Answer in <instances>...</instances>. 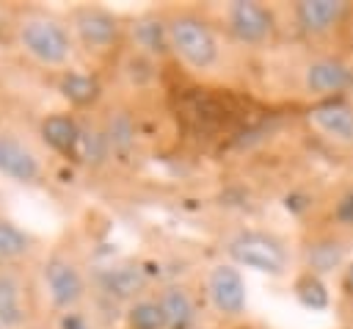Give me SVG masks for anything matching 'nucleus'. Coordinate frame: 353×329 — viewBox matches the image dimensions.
I'll return each mask as SVG.
<instances>
[{
	"label": "nucleus",
	"mask_w": 353,
	"mask_h": 329,
	"mask_svg": "<svg viewBox=\"0 0 353 329\" xmlns=\"http://www.w3.org/2000/svg\"><path fill=\"white\" fill-rule=\"evenodd\" d=\"M17 47L41 69H58L66 72L74 58V36L63 17L44 11V8H28L14 17L11 22Z\"/></svg>",
	"instance_id": "obj_1"
},
{
	"label": "nucleus",
	"mask_w": 353,
	"mask_h": 329,
	"mask_svg": "<svg viewBox=\"0 0 353 329\" xmlns=\"http://www.w3.org/2000/svg\"><path fill=\"white\" fill-rule=\"evenodd\" d=\"M171 55L196 75H210L223 61V41L218 28L193 8H176L165 14Z\"/></svg>",
	"instance_id": "obj_2"
},
{
	"label": "nucleus",
	"mask_w": 353,
	"mask_h": 329,
	"mask_svg": "<svg viewBox=\"0 0 353 329\" xmlns=\"http://www.w3.org/2000/svg\"><path fill=\"white\" fill-rule=\"evenodd\" d=\"M298 91L312 100H336L353 91V61L339 53H309L295 72Z\"/></svg>",
	"instance_id": "obj_3"
},
{
	"label": "nucleus",
	"mask_w": 353,
	"mask_h": 329,
	"mask_svg": "<svg viewBox=\"0 0 353 329\" xmlns=\"http://www.w3.org/2000/svg\"><path fill=\"white\" fill-rule=\"evenodd\" d=\"M226 254H229V263H234L237 268H248L273 279L284 276L290 268V254L284 243L276 235L256 232V229H243L232 235L226 241Z\"/></svg>",
	"instance_id": "obj_4"
},
{
	"label": "nucleus",
	"mask_w": 353,
	"mask_h": 329,
	"mask_svg": "<svg viewBox=\"0 0 353 329\" xmlns=\"http://www.w3.org/2000/svg\"><path fill=\"white\" fill-rule=\"evenodd\" d=\"M223 30L243 47H268L279 33V17L270 6L256 0H232L221 8Z\"/></svg>",
	"instance_id": "obj_5"
},
{
	"label": "nucleus",
	"mask_w": 353,
	"mask_h": 329,
	"mask_svg": "<svg viewBox=\"0 0 353 329\" xmlns=\"http://www.w3.org/2000/svg\"><path fill=\"white\" fill-rule=\"evenodd\" d=\"M41 288L52 304V310L63 312H74L88 290L85 274L83 268L63 252H52L44 263H41Z\"/></svg>",
	"instance_id": "obj_6"
},
{
	"label": "nucleus",
	"mask_w": 353,
	"mask_h": 329,
	"mask_svg": "<svg viewBox=\"0 0 353 329\" xmlns=\"http://www.w3.org/2000/svg\"><path fill=\"white\" fill-rule=\"evenodd\" d=\"M204 293L212 312L223 321H240L248 312V285L243 271L229 263H212L204 274Z\"/></svg>",
	"instance_id": "obj_7"
},
{
	"label": "nucleus",
	"mask_w": 353,
	"mask_h": 329,
	"mask_svg": "<svg viewBox=\"0 0 353 329\" xmlns=\"http://www.w3.org/2000/svg\"><path fill=\"white\" fill-rule=\"evenodd\" d=\"M69 28L74 41L91 55H108L121 39V22L105 6H74L69 11Z\"/></svg>",
	"instance_id": "obj_8"
},
{
	"label": "nucleus",
	"mask_w": 353,
	"mask_h": 329,
	"mask_svg": "<svg viewBox=\"0 0 353 329\" xmlns=\"http://www.w3.org/2000/svg\"><path fill=\"white\" fill-rule=\"evenodd\" d=\"M303 122L312 130V135H317L328 147L353 152V100L336 97L312 102L303 113Z\"/></svg>",
	"instance_id": "obj_9"
},
{
	"label": "nucleus",
	"mask_w": 353,
	"mask_h": 329,
	"mask_svg": "<svg viewBox=\"0 0 353 329\" xmlns=\"http://www.w3.org/2000/svg\"><path fill=\"white\" fill-rule=\"evenodd\" d=\"M0 174L19 185H36L44 177V163L39 152L17 133H0Z\"/></svg>",
	"instance_id": "obj_10"
},
{
	"label": "nucleus",
	"mask_w": 353,
	"mask_h": 329,
	"mask_svg": "<svg viewBox=\"0 0 353 329\" xmlns=\"http://www.w3.org/2000/svg\"><path fill=\"white\" fill-rule=\"evenodd\" d=\"M350 6L342 0H301L290 8L295 28L309 39H325L342 28Z\"/></svg>",
	"instance_id": "obj_11"
},
{
	"label": "nucleus",
	"mask_w": 353,
	"mask_h": 329,
	"mask_svg": "<svg viewBox=\"0 0 353 329\" xmlns=\"http://www.w3.org/2000/svg\"><path fill=\"white\" fill-rule=\"evenodd\" d=\"M39 135L52 152H58L63 158H80L83 127L69 111H55V113L44 116L39 124Z\"/></svg>",
	"instance_id": "obj_12"
},
{
	"label": "nucleus",
	"mask_w": 353,
	"mask_h": 329,
	"mask_svg": "<svg viewBox=\"0 0 353 329\" xmlns=\"http://www.w3.org/2000/svg\"><path fill=\"white\" fill-rule=\"evenodd\" d=\"M303 263H306V271L312 276L334 274V271H339V268L347 265V246L334 232L317 235V238H312L303 246Z\"/></svg>",
	"instance_id": "obj_13"
},
{
	"label": "nucleus",
	"mask_w": 353,
	"mask_h": 329,
	"mask_svg": "<svg viewBox=\"0 0 353 329\" xmlns=\"http://www.w3.org/2000/svg\"><path fill=\"white\" fill-rule=\"evenodd\" d=\"M157 301L165 312V326L168 329H193L196 326L199 304H196L193 293L185 285H179V282L163 285L160 293H157Z\"/></svg>",
	"instance_id": "obj_14"
},
{
	"label": "nucleus",
	"mask_w": 353,
	"mask_h": 329,
	"mask_svg": "<svg viewBox=\"0 0 353 329\" xmlns=\"http://www.w3.org/2000/svg\"><path fill=\"white\" fill-rule=\"evenodd\" d=\"M30 321V310L25 301V285L14 271L0 274V326L22 329Z\"/></svg>",
	"instance_id": "obj_15"
},
{
	"label": "nucleus",
	"mask_w": 353,
	"mask_h": 329,
	"mask_svg": "<svg viewBox=\"0 0 353 329\" xmlns=\"http://www.w3.org/2000/svg\"><path fill=\"white\" fill-rule=\"evenodd\" d=\"M132 41L141 53L146 55H163L171 53L168 50V28H165V17H154V14H143L132 22L130 28Z\"/></svg>",
	"instance_id": "obj_16"
},
{
	"label": "nucleus",
	"mask_w": 353,
	"mask_h": 329,
	"mask_svg": "<svg viewBox=\"0 0 353 329\" xmlns=\"http://www.w3.org/2000/svg\"><path fill=\"white\" fill-rule=\"evenodd\" d=\"M58 91H61V97L69 102V105H74V108H88V105H94L97 100H99V80L94 77V75H88V72H80V69H66V72H61V77H58Z\"/></svg>",
	"instance_id": "obj_17"
},
{
	"label": "nucleus",
	"mask_w": 353,
	"mask_h": 329,
	"mask_svg": "<svg viewBox=\"0 0 353 329\" xmlns=\"http://www.w3.org/2000/svg\"><path fill=\"white\" fill-rule=\"evenodd\" d=\"M36 249V238L22 229L14 218L0 216V257L6 263H19L25 257H30Z\"/></svg>",
	"instance_id": "obj_18"
},
{
	"label": "nucleus",
	"mask_w": 353,
	"mask_h": 329,
	"mask_svg": "<svg viewBox=\"0 0 353 329\" xmlns=\"http://www.w3.org/2000/svg\"><path fill=\"white\" fill-rule=\"evenodd\" d=\"M102 288L110 296L135 301L141 288H143V276H141V271L135 265H116V268L102 271Z\"/></svg>",
	"instance_id": "obj_19"
},
{
	"label": "nucleus",
	"mask_w": 353,
	"mask_h": 329,
	"mask_svg": "<svg viewBox=\"0 0 353 329\" xmlns=\"http://www.w3.org/2000/svg\"><path fill=\"white\" fill-rule=\"evenodd\" d=\"M127 329H168L165 326V312L157 301V296H138L135 301L127 304L124 312Z\"/></svg>",
	"instance_id": "obj_20"
},
{
	"label": "nucleus",
	"mask_w": 353,
	"mask_h": 329,
	"mask_svg": "<svg viewBox=\"0 0 353 329\" xmlns=\"http://www.w3.org/2000/svg\"><path fill=\"white\" fill-rule=\"evenodd\" d=\"M105 138H108V147L116 149V152H127L132 144H135V122L130 113L124 111H116L110 113L108 124H105Z\"/></svg>",
	"instance_id": "obj_21"
},
{
	"label": "nucleus",
	"mask_w": 353,
	"mask_h": 329,
	"mask_svg": "<svg viewBox=\"0 0 353 329\" xmlns=\"http://www.w3.org/2000/svg\"><path fill=\"white\" fill-rule=\"evenodd\" d=\"M334 216H336V221H339L342 227H353V191L345 194V196L336 202Z\"/></svg>",
	"instance_id": "obj_22"
},
{
	"label": "nucleus",
	"mask_w": 353,
	"mask_h": 329,
	"mask_svg": "<svg viewBox=\"0 0 353 329\" xmlns=\"http://www.w3.org/2000/svg\"><path fill=\"white\" fill-rule=\"evenodd\" d=\"M61 329H88V323H85V318L74 310V312H63V315H61Z\"/></svg>",
	"instance_id": "obj_23"
},
{
	"label": "nucleus",
	"mask_w": 353,
	"mask_h": 329,
	"mask_svg": "<svg viewBox=\"0 0 353 329\" xmlns=\"http://www.w3.org/2000/svg\"><path fill=\"white\" fill-rule=\"evenodd\" d=\"M345 288H347V296L353 299V263L345 265Z\"/></svg>",
	"instance_id": "obj_24"
},
{
	"label": "nucleus",
	"mask_w": 353,
	"mask_h": 329,
	"mask_svg": "<svg viewBox=\"0 0 353 329\" xmlns=\"http://www.w3.org/2000/svg\"><path fill=\"white\" fill-rule=\"evenodd\" d=\"M3 30H6V14H3V8H0V36H3Z\"/></svg>",
	"instance_id": "obj_25"
},
{
	"label": "nucleus",
	"mask_w": 353,
	"mask_h": 329,
	"mask_svg": "<svg viewBox=\"0 0 353 329\" xmlns=\"http://www.w3.org/2000/svg\"><path fill=\"white\" fill-rule=\"evenodd\" d=\"M3 271H6V260L0 257V274H3Z\"/></svg>",
	"instance_id": "obj_26"
},
{
	"label": "nucleus",
	"mask_w": 353,
	"mask_h": 329,
	"mask_svg": "<svg viewBox=\"0 0 353 329\" xmlns=\"http://www.w3.org/2000/svg\"><path fill=\"white\" fill-rule=\"evenodd\" d=\"M0 329H3V326H0Z\"/></svg>",
	"instance_id": "obj_27"
}]
</instances>
